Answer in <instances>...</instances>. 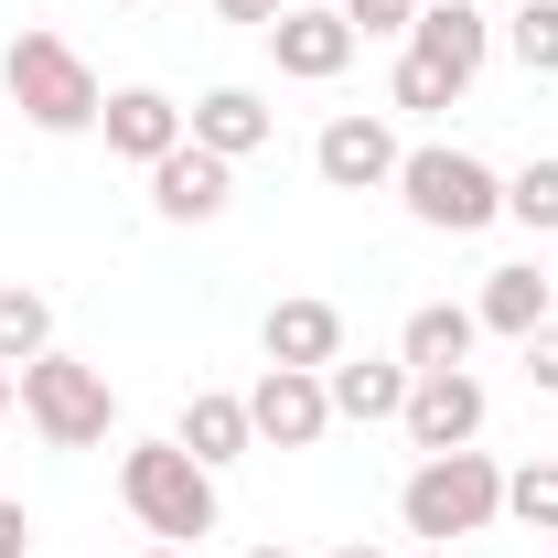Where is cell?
Listing matches in <instances>:
<instances>
[{"mask_svg": "<svg viewBox=\"0 0 558 558\" xmlns=\"http://www.w3.org/2000/svg\"><path fill=\"white\" fill-rule=\"evenodd\" d=\"M0 86H11V108H22L44 140L97 130V108H108V86L86 75V54H75L65 33H44V22H22V33H11V54H0Z\"/></svg>", "mask_w": 558, "mask_h": 558, "instance_id": "6da1fadb", "label": "cell"}, {"mask_svg": "<svg viewBox=\"0 0 558 558\" xmlns=\"http://www.w3.org/2000/svg\"><path fill=\"white\" fill-rule=\"evenodd\" d=\"M119 505H130L161 548H194V537H215V515H226L215 505V473L183 440H130L119 451Z\"/></svg>", "mask_w": 558, "mask_h": 558, "instance_id": "7a4b0ae2", "label": "cell"}, {"mask_svg": "<svg viewBox=\"0 0 558 558\" xmlns=\"http://www.w3.org/2000/svg\"><path fill=\"white\" fill-rule=\"evenodd\" d=\"M398 515H409V537H484L494 515H505V473H494V451H418V473L398 484Z\"/></svg>", "mask_w": 558, "mask_h": 558, "instance_id": "3957f363", "label": "cell"}, {"mask_svg": "<svg viewBox=\"0 0 558 558\" xmlns=\"http://www.w3.org/2000/svg\"><path fill=\"white\" fill-rule=\"evenodd\" d=\"M398 194H409L418 226H440V236H484L494 215H505V172L473 161V150H451V140H429L398 161Z\"/></svg>", "mask_w": 558, "mask_h": 558, "instance_id": "277c9868", "label": "cell"}, {"mask_svg": "<svg viewBox=\"0 0 558 558\" xmlns=\"http://www.w3.org/2000/svg\"><path fill=\"white\" fill-rule=\"evenodd\" d=\"M11 387H22V418H33L54 451H97V440H108V418H119L108 376H97V365H75V354H33V365H11Z\"/></svg>", "mask_w": 558, "mask_h": 558, "instance_id": "5b68a950", "label": "cell"}, {"mask_svg": "<svg viewBox=\"0 0 558 558\" xmlns=\"http://www.w3.org/2000/svg\"><path fill=\"white\" fill-rule=\"evenodd\" d=\"M484 418H494L484 376H473V365H440V376H409L398 429H409L418 451H473V440H484Z\"/></svg>", "mask_w": 558, "mask_h": 558, "instance_id": "8992f818", "label": "cell"}, {"mask_svg": "<svg viewBox=\"0 0 558 558\" xmlns=\"http://www.w3.org/2000/svg\"><path fill=\"white\" fill-rule=\"evenodd\" d=\"M354 44H365V33L344 22V0H290V11L269 22L279 75H301V86H333V75L354 65Z\"/></svg>", "mask_w": 558, "mask_h": 558, "instance_id": "52a82bcc", "label": "cell"}, {"mask_svg": "<svg viewBox=\"0 0 558 558\" xmlns=\"http://www.w3.org/2000/svg\"><path fill=\"white\" fill-rule=\"evenodd\" d=\"M398 130L376 119V108H344V119H323V140H312V172L333 183V194H376V183H398Z\"/></svg>", "mask_w": 558, "mask_h": 558, "instance_id": "ba28073f", "label": "cell"}, {"mask_svg": "<svg viewBox=\"0 0 558 558\" xmlns=\"http://www.w3.org/2000/svg\"><path fill=\"white\" fill-rule=\"evenodd\" d=\"M484 54H494V22L473 11V0H418V22H409V65H429L451 97L484 75Z\"/></svg>", "mask_w": 558, "mask_h": 558, "instance_id": "9c48e42d", "label": "cell"}, {"mask_svg": "<svg viewBox=\"0 0 558 558\" xmlns=\"http://www.w3.org/2000/svg\"><path fill=\"white\" fill-rule=\"evenodd\" d=\"M247 429H258L269 451H312V440L333 429V398H323V376H312V365H269V376L247 387Z\"/></svg>", "mask_w": 558, "mask_h": 558, "instance_id": "30bf717a", "label": "cell"}, {"mask_svg": "<svg viewBox=\"0 0 558 558\" xmlns=\"http://www.w3.org/2000/svg\"><path fill=\"white\" fill-rule=\"evenodd\" d=\"M150 205L172 215V226H215V215L236 205V161H215L205 140L161 150V161H150Z\"/></svg>", "mask_w": 558, "mask_h": 558, "instance_id": "8fae6325", "label": "cell"}, {"mask_svg": "<svg viewBox=\"0 0 558 558\" xmlns=\"http://www.w3.org/2000/svg\"><path fill=\"white\" fill-rule=\"evenodd\" d=\"M97 130H108V150H119V161H140V172H150V161H161V150H183V97H161V86H119V97H108V108H97Z\"/></svg>", "mask_w": 558, "mask_h": 558, "instance_id": "7c38bea8", "label": "cell"}, {"mask_svg": "<svg viewBox=\"0 0 558 558\" xmlns=\"http://www.w3.org/2000/svg\"><path fill=\"white\" fill-rule=\"evenodd\" d=\"M473 323H484V333H505V344H526L537 323H558V269H537V258L484 269V290H473Z\"/></svg>", "mask_w": 558, "mask_h": 558, "instance_id": "4fadbf2b", "label": "cell"}, {"mask_svg": "<svg viewBox=\"0 0 558 558\" xmlns=\"http://www.w3.org/2000/svg\"><path fill=\"white\" fill-rule=\"evenodd\" d=\"M183 130L205 140L215 161H247V150H269L279 108H269V97H258V86H205V97L183 108Z\"/></svg>", "mask_w": 558, "mask_h": 558, "instance_id": "5bb4252c", "label": "cell"}, {"mask_svg": "<svg viewBox=\"0 0 558 558\" xmlns=\"http://www.w3.org/2000/svg\"><path fill=\"white\" fill-rule=\"evenodd\" d=\"M323 398H333V418H365V429H376V418L409 409V365H398V354H333V365H323Z\"/></svg>", "mask_w": 558, "mask_h": 558, "instance_id": "9a60e30c", "label": "cell"}, {"mask_svg": "<svg viewBox=\"0 0 558 558\" xmlns=\"http://www.w3.org/2000/svg\"><path fill=\"white\" fill-rule=\"evenodd\" d=\"M258 354H269V365H312V376H323V365L344 354V312H333V301H269Z\"/></svg>", "mask_w": 558, "mask_h": 558, "instance_id": "2e32d148", "label": "cell"}, {"mask_svg": "<svg viewBox=\"0 0 558 558\" xmlns=\"http://www.w3.org/2000/svg\"><path fill=\"white\" fill-rule=\"evenodd\" d=\"M473 344H484L473 301H418L409 333H398V365H409V376H440V365H473Z\"/></svg>", "mask_w": 558, "mask_h": 558, "instance_id": "e0dca14e", "label": "cell"}, {"mask_svg": "<svg viewBox=\"0 0 558 558\" xmlns=\"http://www.w3.org/2000/svg\"><path fill=\"white\" fill-rule=\"evenodd\" d=\"M172 440H183V451H194L205 473H226V462H236V451H247L258 429H247V398H226V387H194V398H183V429H172Z\"/></svg>", "mask_w": 558, "mask_h": 558, "instance_id": "ac0fdd59", "label": "cell"}, {"mask_svg": "<svg viewBox=\"0 0 558 558\" xmlns=\"http://www.w3.org/2000/svg\"><path fill=\"white\" fill-rule=\"evenodd\" d=\"M33 354H54V301L0 279V365H33Z\"/></svg>", "mask_w": 558, "mask_h": 558, "instance_id": "d6986e66", "label": "cell"}, {"mask_svg": "<svg viewBox=\"0 0 558 558\" xmlns=\"http://www.w3.org/2000/svg\"><path fill=\"white\" fill-rule=\"evenodd\" d=\"M505 515H515L526 537H558V451H548V462H515V473H505Z\"/></svg>", "mask_w": 558, "mask_h": 558, "instance_id": "ffe728a7", "label": "cell"}, {"mask_svg": "<svg viewBox=\"0 0 558 558\" xmlns=\"http://www.w3.org/2000/svg\"><path fill=\"white\" fill-rule=\"evenodd\" d=\"M505 54L526 75H558V0H515V22H505Z\"/></svg>", "mask_w": 558, "mask_h": 558, "instance_id": "44dd1931", "label": "cell"}, {"mask_svg": "<svg viewBox=\"0 0 558 558\" xmlns=\"http://www.w3.org/2000/svg\"><path fill=\"white\" fill-rule=\"evenodd\" d=\"M505 215L537 226V236H558V150H548V161H526V172L505 183Z\"/></svg>", "mask_w": 558, "mask_h": 558, "instance_id": "7402d4cb", "label": "cell"}, {"mask_svg": "<svg viewBox=\"0 0 558 558\" xmlns=\"http://www.w3.org/2000/svg\"><path fill=\"white\" fill-rule=\"evenodd\" d=\"M387 97H398V108H418V119H429V108H451V86H440L429 65H409V54H398V75H387Z\"/></svg>", "mask_w": 558, "mask_h": 558, "instance_id": "603a6c76", "label": "cell"}, {"mask_svg": "<svg viewBox=\"0 0 558 558\" xmlns=\"http://www.w3.org/2000/svg\"><path fill=\"white\" fill-rule=\"evenodd\" d=\"M344 22H354V33H409L418 0H344Z\"/></svg>", "mask_w": 558, "mask_h": 558, "instance_id": "cb8c5ba5", "label": "cell"}, {"mask_svg": "<svg viewBox=\"0 0 558 558\" xmlns=\"http://www.w3.org/2000/svg\"><path fill=\"white\" fill-rule=\"evenodd\" d=\"M515 354H526V387H548V398H558V323H537Z\"/></svg>", "mask_w": 558, "mask_h": 558, "instance_id": "d4e9b609", "label": "cell"}, {"mask_svg": "<svg viewBox=\"0 0 558 558\" xmlns=\"http://www.w3.org/2000/svg\"><path fill=\"white\" fill-rule=\"evenodd\" d=\"M33 548V505H11V494H0V558H22Z\"/></svg>", "mask_w": 558, "mask_h": 558, "instance_id": "484cf974", "label": "cell"}, {"mask_svg": "<svg viewBox=\"0 0 558 558\" xmlns=\"http://www.w3.org/2000/svg\"><path fill=\"white\" fill-rule=\"evenodd\" d=\"M279 11H290V0H215V22H258V33H269Z\"/></svg>", "mask_w": 558, "mask_h": 558, "instance_id": "4316f807", "label": "cell"}, {"mask_svg": "<svg viewBox=\"0 0 558 558\" xmlns=\"http://www.w3.org/2000/svg\"><path fill=\"white\" fill-rule=\"evenodd\" d=\"M11 398H22V387H11V365H0V418H11Z\"/></svg>", "mask_w": 558, "mask_h": 558, "instance_id": "83f0119b", "label": "cell"}, {"mask_svg": "<svg viewBox=\"0 0 558 558\" xmlns=\"http://www.w3.org/2000/svg\"><path fill=\"white\" fill-rule=\"evenodd\" d=\"M333 558H387V548H365V537H354V548H333Z\"/></svg>", "mask_w": 558, "mask_h": 558, "instance_id": "f1b7e54d", "label": "cell"}, {"mask_svg": "<svg viewBox=\"0 0 558 558\" xmlns=\"http://www.w3.org/2000/svg\"><path fill=\"white\" fill-rule=\"evenodd\" d=\"M140 558H194V548H140Z\"/></svg>", "mask_w": 558, "mask_h": 558, "instance_id": "f546056e", "label": "cell"}, {"mask_svg": "<svg viewBox=\"0 0 558 558\" xmlns=\"http://www.w3.org/2000/svg\"><path fill=\"white\" fill-rule=\"evenodd\" d=\"M247 558H301V548H247Z\"/></svg>", "mask_w": 558, "mask_h": 558, "instance_id": "4dcf8cb0", "label": "cell"}, {"mask_svg": "<svg viewBox=\"0 0 558 558\" xmlns=\"http://www.w3.org/2000/svg\"><path fill=\"white\" fill-rule=\"evenodd\" d=\"M548 558H558V548H548Z\"/></svg>", "mask_w": 558, "mask_h": 558, "instance_id": "1f68e13d", "label": "cell"}]
</instances>
